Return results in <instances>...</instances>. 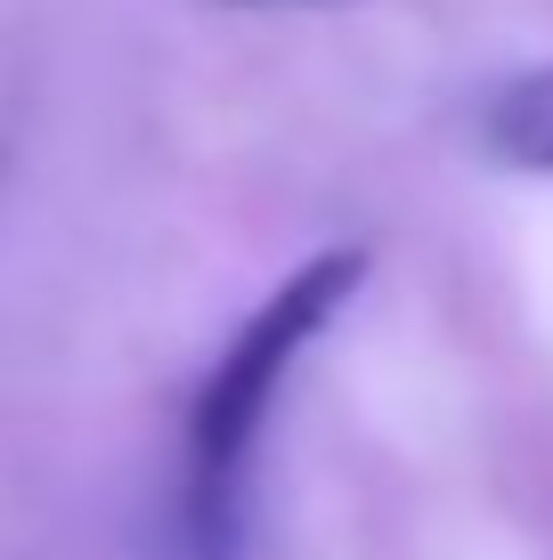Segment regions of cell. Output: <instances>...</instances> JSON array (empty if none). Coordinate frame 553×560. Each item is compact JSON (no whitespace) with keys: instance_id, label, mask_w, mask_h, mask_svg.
I'll return each instance as SVG.
<instances>
[{"instance_id":"1","label":"cell","mask_w":553,"mask_h":560,"mask_svg":"<svg viewBox=\"0 0 553 560\" xmlns=\"http://www.w3.org/2000/svg\"><path fill=\"white\" fill-rule=\"evenodd\" d=\"M367 277V253H318L277 284L269 301L244 317V334L220 350L204 374L196 407H187V471H180V560H237L244 536V463H253L261 415H269L285 365L301 358V341L334 317Z\"/></svg>"},{"instance_id":"2","label":"cell","mask_w":553,"mask_h":560,"mask_svg":"<svg viewBox=\"0 0 553 560\" xmlns=\"http://www.w3.org/2000/svg\"><path fill=\"white\" fill-rule=\"evenodd\" d=\"M488 147L512 154L529 171H553V73H529V82L497 90L488 106Z\"/></svg>"}]
</instances>
